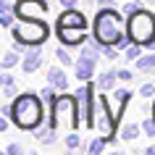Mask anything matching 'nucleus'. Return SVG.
<instances>
[{
  "label": "nucleus",
  "mask_w": 155,
  "mask_h": 155,
  "mask_svg": "<svg viewBox=\"0 0 155 155\" xmlns=\"http://www.w3.org/2000/svg\"><path fill=\"white\" fill-rule=\"evenodd\" d=\"M92 37H95L100 45L124 48V45H126V37H129V26L124 21V13H118L116 8H100L97 16H95Z\"/></svg>",
  "instance_id": "nucleus-1"
},
{
  "label": "nucleus",
  "mask_w": 155,
  "mask_h": 155,
  "mask_svg": "<svg viewBox=\"0 0 155 155\" xmlns=\"http://www.w3.org/2000/svg\"><path fill=\"white\" fill-rule=\"evenodd\" d=\"M45 100L42 95H34V92H21L18 97H13V113H11V121L16 124L18 129H26V131H34L45 121Z\"/></svg>",
  "instance_id": "nucleus-2"
},
{
  "label": "nucleus",
  "mask_w": 155,
  "mask_h": 155,
  "mask_svg": "<svg viewBox=\"0 0 155 155\" xmlns=\"http://www.w3.org/2000/svg\"><path fill=\"white\" fill-rule=\"evenodd\" d=\"M48 118H50V126H55V129H66V131H74L79 124H82L76 95H58V100L53 103V108L48 110Z\"/></svg>",
  "instance_id": "nucleus-3"
},
{
  "label": "nucleus",
  "mask_w": 155,
  "mask_h": 155,
  "mask_svg": "<svg viewBox=\"0 0 155 155\" xmlns=\"http://www.w3.org/2000/svg\"><path fill=\"white\" fill-rule=\"evenodd\" d=\"M11 34L24 48H40L50 37V26L42 18H16V24L11 26Z\"/></svg>",
  "instance_id": "nucleus-4"
},
{
  "label": "nucleus",
  "mask_w": 155,
  "mask_h": 155,
  "mask_svg": "<svg viewBox=\"0 0 155 155\" xmlns=\"http://www.w3.org/2000/svg\"><path fill=\"white\" fill-rule=\"evenodd\" d=\"M126 26H129V40L131 42H139L145 48L153 50L155 48V16L150 11H137L126 18Z\"/></svg>",
  "instance_id": "nucleus-5"
},
{
  "label": "nucleus",
  "mask_w": 155,
  "mask_h": 155,
  "mask_svg": "<svg viewBox=\"0 0 155 155\" xmlns=\"http://www.w3.org/2000/svg\"><path fill=\"white\" fill-rule=\"evenodd\" d=\"M97 87V84H95ZM95 87L82 82V87L76 90V103H79V116L87 129H95Z\"/></svg>",
  "instance_id": "nucleus-6"
},
{
  "label": "nucleus",
  "mask_w": 155,
  "mask_h": 155,
  "mask_svg": "<svg viewBox=\"0 0 155 155\" xmlns=\"http://www.w3.org/2000/svg\"><path fill=\"white\" fill-rule=\"evenodd\" d=\"M50 11V0H16L13 13L18 18H42Z\"/></svg>",
  "instance_id": "nucleus-7"
},
{
  "label": "nucleus",
  "mask_w": 155,
  "mask_h": 155,
  "mask_svg": "<svg viewBox=\"0 0 155 155\" xmlns=\"http://www.w3.org/2000/svg\"><path fill=\"white\" fill-rule=\"evenodd\" d=\"M55 34L61 45L66 48H79L87 40V26H55Z\"/></svg>",
  "instance_id": "nucleus-8"
},
{
  "label": "nucleus",
  "mask_w": 155,
  "mask_h": 155,
  "mask_svg": "<svg viewBox=\"0 0 155 155\" xmlns=\"http://www.w3.org/2000/svg\"><path fill=\"white\" fill-rule=\"evenodd\" d=\"M55 26H87V16L79 8H66L55 18Z\"/></svg>",
  "instance_id": "nucleus-9"
},
{
  "label": "nucleus",
  "mask_w": 155,
  "mask_h": 155,
  "mask_svg": "<svg viewBox=\"0 0 155 155\" xmlns=\"http://www.w3.org/2000/svg\"><path fill=\"white\" fill-rule=\"evenodd\" d=\"M40 66H42V50L29 48V50L24 53V58H21V68H24V74L40 71Z\"/></svg>",
  "instance_id": "nucleus-10"
},
{
  "label": "nucleus",
  "mask_w": 155,
  "mask_h": 155,
  "mask_svg": "<svg viewBox=\"0 0 155 155\" xmlns=\"http://www.w3.org/2000/svg\"><path fill=\"white\" fill-rule=\"evenodd\" d=\"M129 100H131V92L126 90V87H121V90H113V118L116 121H121V113H124V108L129 105Z\"/></svg>",
  "instance_id": "nucleus-11"
},
{
  "label": "nucleus",
  "mask_w": 155,
  "mask_h": 155,
  "mask_svg": "<svg viewBox=\"0 0 155 155\" xmlns=\"http://www.w3.org/2000/svg\"><path fill=\"white\" fill-rule=\"evenodd\" d=\"M95 63H97V61H92V58H79V61H76V79H79V82H90L92 76H95Z\"/></svg>",
  "instance_id": "nucleus-12"
},
{
  "label": "nucleus",
  "mask_w": 155,
  "mask_h": 155,
  "mask_svg": "<svg viewBox=\"0 0 155 155\" xmlns=\"http://www.w3.org/2000/svg\"><path fill=\"white\" fill-rule=\"evenodd\" d=\"M48 84H53L55 90L66 92V87H68V76L63 74V68H58V66H53V68H48Z\"/></svg>",
  "instance_id": "nucleus-13"
},
{
  "label": "nucleus",
  "mask_w": 155,
  "mask_h": 155,
  "mask_svg": "<svg viewBox=\"0 0 155 155\" xmlns=\"http://www.w3.org/2000/svg\"><path fill=\"white\" fill-rule=\"evenodd\" d=\"M116 79H118V71H103L97 76V90L100 92H113Z\"/></svg>",
  "instance_id": "nucleus-14"
},
{
  "label": "nucleus",
  "mask_w": 155,
  "mask_h": 155,
  "mask_svg": "<svg viewBox=\"0 0 155 155\" xmlns=\"http://www.w3.org/2000/svg\"><path fill=\"white\" fill-rule=\"evenodd\" d=\"M34 139L42 145H55V126H37L34 129Z\"/></svg>",
  "instance_id": "nucleus-15"
},
{
  "label": "nucleus",
  "mask_w": 155,
  "mask_h": 155,
  "mask_svg": "<svg viewBox=\"0 0 155 155\" xmlns=\"http://www.w3.org/2000/svg\"><path fill=\"white\" fill-rule=\"evenodd\" d=\"M0 84H3V97L5 100L18 97V90H16V84H13V76L11 74H0Z\"/></svg>",
  "instance_id": "nucleus-16"
},
{
  "label": "nucleus",
  "mask_w": 155,
  "mask_h": 155,
  "mask_svg": "<svg viewBox=\"0 0 155 155\" xmlns=\"http://www.w3.org/2000/svg\"><path fill=\"white\" fill-rule=\"evenodd\" d=\"M137 68L145 74H153L155 71V53H150V55H139L137 58Z\"/></svg>",
  "instance_id": "nucleus-17"
},
{
  "label": "nucleus",
  "mask_w": 155,
  "mask_h": 155,
  "mask_svg": "<svg viewBox=\"0 0 155 155\" xmlns=\"http://www.w3.org/2000/svg\"><path fill=\"white\" fill-rule=\"evenodd\" d=\"M142 48H145V45H139V42H131V40H129V45H124V53H126V58H129V61H137V58L142 55Z\"/></svg>",
  "instance_id": "nucleus-18"
},
{
  "label": "nucleus",
  "mask_w": 155,
  "mask_h": 155,
  "mask_svg": "<svg viewBox=\"0 0 155 155\" xmlns=\"http://www.w3.org/2000/svg\"><path fill=\"white\" fill-rule=\"evenodd\" d=\"M139 131H142V124H139V126H137V124H126V126L121 129V139H129V142H131V139L139 137Z\"/></svg>",
  "instance_id": "nucleus-19"
},
{
  "label": "nucleus",
  "mask_w": 155,
  "mask_h": 155,
  "mask_svg": "<svg viewBox=\"0 0 155 155\" xmlns=\"http://www.w3.org/2000/svg\"><path fill=\"white\" fill-rule=\"evenodd\" d=\"M21 58H18V53L16 50H8L5 55H3V61H0V66H3V71H8V68H13V66L18 63Z\"/></svg>",
  "instance_id": "nucleus-20"
},
{
  "label": "nucleus",
  "mask_w": 155,
  "mask_h": 155,
  "mask_svg": "<svg viewBox=\"0 0 155 155\" xmlns=\"http://www.w3.org/2000/svg\"><path fill=\"white\" fill-rule=\"evenodd\" d=\"M16 13L13 11H0V26H5V29H11V26L16 24Z\"/></svg>",
  "instance_id": "nucleus-21"
},
{
  "label": "nucleus",
  "mask_w": 155,
  "mask_h": 155,
  "mask_svg": "<svg viewBox=\"0 0 155 155\" xmlns=\"http://www.w3.org/2000/svg\"><path fill=\"white\" fill-rule=\"evenodd\" d=\"M40 95H42V100L48 103V108H53V103L58 100V95H55V87H53V84H48V87H45V90H42Z\"/></svg>",
  "instance_id": "nucleus-22"
},
{
  "label": "nucleus",
  "mask_w": 155,
  "mask_h": 155,
  "mask_svg": "<svg viewBox=\"0 0 155 155\" xmlns=\"http://www.w3.org/2000/svg\"><path fill=\"white\" fill-rule=\"evenodd\" d=\"M137 11H142V3H137V0H124V11H121V13L126 18H129L131 13H137Z\"/></svg>",
  "instance_id": "nucleus-23"
},
{
  "label": "nucleus",
  "mask_w": 155,
  "mask_h": 155,
  "mask_svg": "<svg viewBox=\"0 0 155 155\" xmlns=\"http://www.w3.org/2000/svg\"><path fill=\"white\" fill-rule=\"evenodd\" d=\"M105 145H108V139H105V137H100V139H92V142H90V147H87V153L97 155V153H103V150H105Z\"/></svg>",
  "instance_id": "nucleus-24"
},
{
  "label": "nucleus",
  "mask_w": 155,
  "mask_h": 155,
  "mask_svg": "<svg viewBox=\"0 0 155 155\" xmlns=\"http://www.w3.org/2000/svg\"><path fill=\"white\" fill-rule=\"evenodd\" d=\"M66 147H68V150H76V147H82V137H79V134H66Z\"/></svg>",
  "instance_id": "nucleus-25"
},
{
  "label": "nucleus",
  "mask_w": 155,
  "mask_h": 155,
  "mask_svg": "<svg viewBox=\"0 0 155 155\" xmlns=\"http://www.w3.org/2000/svg\"><path fill=\"white\" fill-rule=\"evenodd\" d=\"M55 58H58V61H61L63 66H71V63H76V61H71V55H68V50H63V45H61V48L55 50Z\"/></svg>",
  "instance_id": "nucleus-26"
},
{
  "label": "nucleus",
  "mask_w": 155,
  "mask_h": 155,
  "mask_svg": "<svg viewBox=\"0 0 155 155\" xmlns=\"http://www.w3.org/2000/svg\"><path fill=\"white\" fill-rule=\"evenodd\" d=\"M139 95H142V97H145V100H153V97H155V84L145 82V84H142V87H139Z\"/></svg>",
  "instance_id": "nucleus-27"
},
{
  "label": "nucleus",
  "mask_w": 155,
  "mask_h": 155,
  "mask_svg": "<svg viewBox=\"0 0 155 155\" xmlns=\"http://www.w3.org/2000/svg\"><path fill=\"white\" fill-rule=\"evenodd\" d=\"M142 131H145L147 137H155V118H153V116L142 121Z\"/></svg>",
  "instance_id": "nucleus-28"
},
{
  "label": "nucleus",
  "mask_w": 155,
  "mask_h": 155,
  "mask_svg": "<svg viewBox=\"0 0 155 155\" xmlns=\"http://www.w3.org/2000/svg\"><path fill=\"white\" fill-rule=\"evenodd\" d=\"M118 79H121V82H126V84H129L131 79H134V71H129V68H121V71H118Z\"/></svg>",
  "instance_id": "nucleus-29"
},
{
  "label": "nucleus",
  "mask_w": 155,
  "mask_h": 155,
  "mask_svg": "<svg viewBox=\"0 0 155 155\" xmlns=\"http://www.w3.org/2000/svg\"><path fill=\"white\" fill-rule=\"evenodd\" d=\"M5 153H8V155H24V147L13 142V145H8V147H5Z\"/></svg>",
  "instance_id": "nucleus-30"
},
{
  "label": "nucleus",
  "mask_w": 155,
  "mask_h": 155,
  "mask_svg": "<svg viewBox=\"0 0 155 155\" xmlns=\"http://www.w3.org/2000/svg\"><path fill=\"white\" fill-rule=\"evenodd\" d=\"M58 3H61L63 8H76V3H79V0H58Z\"/></svg>",
  "instance_id": "nucleus-31"
},
{
  "label": "nucleus",
  "mask_w": 155,
  "mask_h": 155,
  "mask_svg": "<svg viewBox=\"0 0 155 155\" xmlns=\"http://www.w3.org/2000/svg\"><path fill=\"white\" fill-rule=\"evenodd\" d=\"M145 153H147V155H155V145H153V147H147Z\"/></svg>",
  "instance_id": "nucleus-32"
},
{
  "label": "nucleus",
  "mask_w": 155,
  "mask_h": 155,
  "mask_svg": "<svg viewBox=\"0 0 155 155\" xmlns=\"http://www.w3.org/2000/svg\"><path fill=\"white\" fill-rule=\"evenodd\" d=\"M84 5H95V3H97V0H82Z\"/></svg>",
  "instance_id": "nucleus-33"
},
{
  "label": "nucleus",
  "mask_w": 155,
  "mask_h": 155,
  "mask_svg": "<svg viewBox=\"0 0 155 155\" xmlns=\"http://www.w3.org/2000/svg\"><path fill=\"white\" fill-rule=\"evenodd\" d=\"M145 3H147V5H155V0H145Z\"/></svg>",
  "instance_id": "nucleus-34"
},
{
  "label": "nucleus",
  "mask_w": 155,
  "mask_h": 155,
  "mask_svg": "<svg viewBox=\"0 0 155 155\" xmlns=\"http://www.w3.org/2000/svg\"><path fill=\"white\" fill-rule=\"evenodd\" d=\"M153 118H155V103H153Z\"/></svg>",
  "instance_id": "nucleus-35"
}]
</instances>
